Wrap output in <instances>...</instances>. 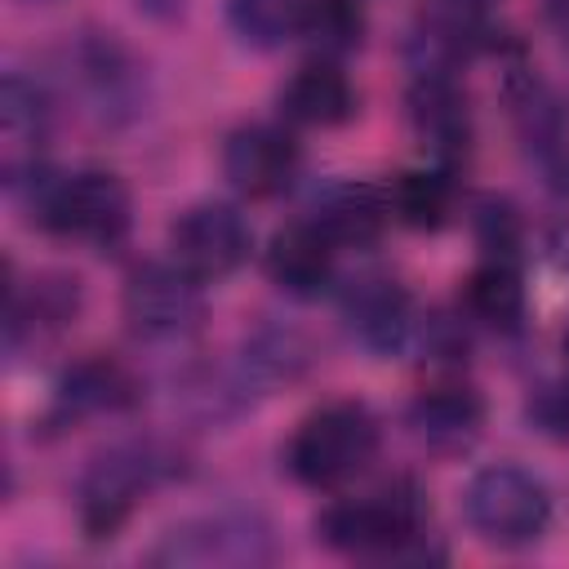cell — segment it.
Segmentation results:
<instances>
[{"instance_id":"1","label":"cell","mask_w":569,"mask_h":569,"mask_svg":"<svg viewBox=\"0 0 569 569\" xmlns=\"http://www.w3.org/2000/svg\"><path fill=\"white\" fill-rule=\"evenodd\" d=\"M187 476V453L160 436H129L98 449L76 480V516L89 538H116L138 502Z\"/></svg>"},{"instance_id":"2","label":"cell","mask_w":569,"mask_h":569,"mask_svg":"<svg viewBox=\"0 0 569 569\" xmlns=\"http://www.w3.org/2000/svg\"><path fill=\"white\" fill-rule=\"evenodd\" d=\"M316 542L342 556H378V560H431L427 551V502L413 480H387L369 493L338 498L316 516Z\"/></svg>"},{"instance_id":"3","label":"cell","mask_w":569,"mask_h":569,"mask_svg":"<svg viewBox=\"0 0 569 569\" xmlns=\"http://www.w3.org/2000/svg\"><path fill=\"white\" fill-rule=\"evenodd\" d=\"M382 422L365 400H325L284 440V471L307 489H342L378 458Z\"/></svg>"},{"instance_id":"4","label":"cell","mask_w":569,"mask_h":569,"mask_svg":"<svg viewBox=\"0 0 569 569\" xmlns=\"http://www.w3.org/2000/svg\"><path fill=\"white\" fill-rule=\"evenodd\" d=\"M27 191H31V222L49 236L80 240L93 249H116L129 236L133 200L120 173L111 169L40 173Z\"/></svg>"},{"instance_id":"5","label":"cell","mask_w":569,"mask_h":569,"mask_svg":"<svg viewBox=\"0 0 569 569\" xmlns=\"http://www.w3.org/2000/svg\"><path fill=\"white\" fill-rule=\"evenodd\" d=\"M62 84L98 129H124L147 111V71L116 31H80L62 44Z\"/></svg>"},{"instance_id":"6","label":"cell","mask_w":569,"mask_h":569,"mask_svg":"<svg viewBox=\"0 0 569 569\" xmlns=\"http://www.w3.org/2000/svg\"><path fill=\"white\" fill-rule=\"evenodd\" d=\"M147 560L169 569H258L276 560V533L253 507H218L169 525Z\"/></svg>"},{"instance_id":"7","label":"cell","mask_w":569,"mask_h":569,"mask_svg":"<svg viewBox=\"0 0 569 569\" xmlns=\"http://www.w3.org/2000/svg\"><path fill=\"white\" fill-rule=\"evenodd\" d=\"M462 516L480 542L520 551L551 529V489L520 462H489L467 480Z\"/></svg>"},{"instance_id":"8","label":"cell","mask_w":569,"mask_h":569,"mask_svg":"<svg viewBox=\"0 0 569 569\" xmlns=\"http://www.w3.org/2000/svg\"><path fill=\"white\" fill-rule=\"evenodd\" d=\"M124 325L138 342L151 347H178L200 333L204 325V284L182 271L173 258L169 262H138L124 276L120 293Z\"/></svg>"},{"instance_id":"9","label":"cell","mask_w":569,"mask_h":569,"mask_svg":"<svg viewBox=\"0 0 569 569\" xmlns=\"http://www.w3.org/2000/svg\"><path fill=\"white\" fill-rule=\"evenodd\" d=\"M253 253L249 218L227 200H196L169 222V258L200 284L236 276Z\"/></svg>"},{"instance_id":"10","label":"cell","mask_w":569,"mask_h":569,"mask_svg":"<svg viewBox=\"0 0 569 569\" xmlns=\"http://www.w3.org/2000/svg\"><path fill=\"white\" fill-rule=\"evenodd\" d=\"M84 307V289L67 271H36L31 280H13L9 267V293H4V351H40L58 342Z\"/></svg>"},{"instance_id":"11","label":"cell","mask_w":569,"mask_h":569,"mask_svg":"<svg viewBox=\"0 0 569 569\" xmlns=\"http://www.w3.org/2000/svg\"><path fill=\"white\" fill-rule=\"evenodd\" d=\"M53 133V93L27 71H4L0 80V142H4V182L31 187L44 173V147Z\"/></svg>"},{"instance_id":"12","label":"cell","mask_w":569,"mask_h":569,"mask_svg":"<svg viewBox=\"0 0 569 569\" xmlns=\"http://www.w3.org/2000/svg\"><path fill=\"white\" fill-rule=\"evenodd\" d=\"M138 400H142V382L124 360L84 356V360L67 365L62 378L53 382L44 427L67 431V427H80L89 418H116V413H129Z\"/></svg>"},{"instance_id":"13","label":"cell","mask_w":569,"mask_h":569,"mask_svg":"<svg viewBox=\"0 0 569 569\" xmlns=\"http://www.w3.org/2000/svg\"><path fill=\"white\" fill-rule=\"evenodd\" d=\"M298 169H302V147L284 124L249 120L222 138V178L244 200L284 196L293 187Z\"/></svg>"},{"instance_id":"14","label":"cell","mask_w":569,"mask_h":569,"mask_svg":"<svg viewBox=\"0 0 569 569\" xmlns=\"http://www.w3.org/2000/svg\"><path fill=\"white\" fill-rule=\"evenodd\" d=\"M405 111H409L413 138L445 169L458 164L471 151L476 120H471V102H467V93H462L453 71H413L409 93H405Z\"/></svg>"},{"instance_id":"15","label":"cell","mask_w":569,"mask_h":569,"mask_svg":"<svg viewBox=\"0 0 569 569\" xmlns=\"http://www.w3.org/2000/svg\"><path fill=\"white\" fill-rule=\"evenodd\" d=\"M485 418H489L485 396L462 378H440L422 387L405 409L409 436L427 453H440V458H458L476 449V440L485 436Z\"/></svg>"},{"instance_id":"16","label":"cell","mask_w":569,"mask_h":569,"mask_svg":"<svg viewBox=\"0 0 569 569\" xmlns=\"http://www.w3.org/2000/svg\"><path fill=\"white\" fill-rule=\"evenodd\" d=\"M342 325L351 333V342L378 360L387 356H400L413 333H418V320H413V298L400 280L391 276H360L342 289Z\"/></svg>"},{"instance_id":"17","label":"cell","mask_w":569,"mask_h":569,"mask_svg":"<svg viewBox=\"0 0 569 569\" xmlns=\"http://www.w3.org/2000/svg\"><path fill=\"white\" fill-rule=\"evenodd\" d=\"M311 222L338 244V249H369L382 240L391 222V196L378 182L365 178H338L316 191Z\"/></svg>"},{"instance_id":"18","label":"cell","mask_w":569,"mask_h":569,"mask_svg":"<svg viewBox=\"0 0 569 569\" xmlns=\"http://www.w3.org/2000/svg\"><path fill=\"white\" fill-rule=\"evenodd\" d=\"M333 258H338V244L311 218H298V222L280 227L267 240L262 267H267V276H271V284L280 293H289V298H320L333 284Z\"/></svg>"},{"instance_id":"19","label":"cell","mask_w":569,"mask_h":569,"mask_svg":"<svg viewBox=\"0 0 569 569\" xmlns=\"http://www.w3.org/2000/svg\"><path fill=\"white\" fill-rule=\"evenodd\" d=\"M276 107H280V120H289L298 129H338L356 116L360 98H356V84L347 80V71L333 67L329 58H320V62L298 67L280 84Z\"/></svg>"},{"instance_id":"20","label":"cell","mask_w":569,"mask_h":569,"mask_svg":"<svg viewBox=\"0 0 569 569\" xmlns=\"http://www.w3.org/2000/svg\"><path fill=\"white\" fill-rule=\"evenodd\" d=\"M458 302H462V316L471 325H485V329H498V333H516L525 325V311H529L520 262H511V258H485L462 280Z\"/></svg>"},{"instance_id":"21","label":"cell","mask_w":569,"mask_h":569,"mask_svg":"<svg viewBox=\"0 0 569 569\" xmlns=\"http://www.w3.org/2000/svg\"><path fill=\"white\" fill-rule=\"evenodd\" d=\"M316 351L307 342V333L289 329V325H262L244 338L240 347V373L253 382L258 396H267L271 387H284V382H298L307 369H311Z\"/></svg>"},{"instance_id":"22","label":"cell","mask_w":569,"mask_h":569,"mask_svg":"<svg viewBox=\"0 0 569 569\" xmlns=\"http://www.w3.org/2000/svg\"><path fill=\"white\" fill-rule=\"evenodd\" d=\"M387 196H391V218L413 227V231H440L453 218V204H458V187H453L445 164L396 173Z\"/></svg>"},{"instance_id":"23","label":"cell","mask_w":569,"mask_h":569,"mask_svg":"<svg viewBox=\"0 0 569 569\" xmlns=\"http://www.w3.org/2000/svg\"><path fill=\"white\" fill-rule=\"evenodd\" d=\"M307 0H227V27L244 49L271 53L302 31Z\"/></svg>"},{"instance_id":"24","label":"cell","mask_w":569,"mask_h":569,"mask_svg":"<svg viewBox=\"0 0 569 569\" xmlns=\"http://www.w3.org/2000/svg\"><path fill=\"white\" fill-rule=\"evenodd\" d=\"M471 227H476V240H480L485 258H511V262H520L525 222H520V213H516V204L507 196H480L471 204Z\"/></svg>"},{"instance_id":"25","label":"cell","mask_w":569,"mask_h":569,"mask_svg":"<svg viewBox=\"0 0 569 569\" xmlns=\"http://www.w3.org/2000/svg\"><path fill=\"white\" fill-rule=\"evenodd\" d=\"M547 249L560 271H569V156H556V218L547 231Z\"/></svg>"},{"instance_id":"26","label":"cell","mask_w":569,"mask_h":569,"mask_svg":"<svg viewBox=\"0 0 569 569\" xmlns=\"http://www.w3.org/2000/svg\"><path fill=\"white\" fill-rule=\"evenodd\" d=\"M547 22H551L556 40L569 49V0H547Z\"/></svg>"},{"instance_id":"27","label":"cell","mask_w":569,"mask_h":569,"mask_svg":"<svg viewBox=\"0 0 569 569\" xmlns=\"http://www.w3.org/2000/svg\"><path fill=\"white\" fill-rule=\"evenodd\" d=\"M445 4H449V9H458V13H467V18H480L493 0H445Z\"/></svg>"},{"instance_id":"28","label":"cell","mask_w":569,"mask_h":569,"mask_svg":"<svg viewBox=\"0 0 569 569\" xmlns=\"http://www.w3.org/2000/svg\"><path fill=\"white\" fill-rule=\"evenodd\" d=\"M565 360H569V325H565Z\"/></svg>"},{"instance_id":"29","label":"cell","mask_w":569,"mask_h":569,"mask_svg":"<svg viewBox=\"0 0 569 569\" xmlns=\"http://www.w3.org/2000/svg\"><path fill=\"white\" fill-rule=\"evenodd\" d=\"M36 4H44V0H36Z\"/></svg>"}]
</instances>
